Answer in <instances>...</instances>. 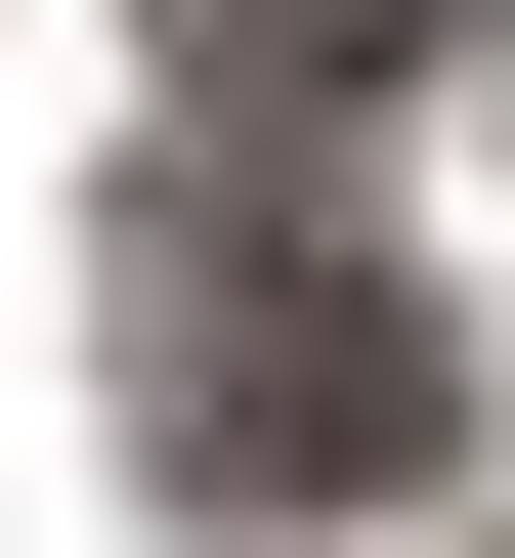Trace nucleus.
<instances>
[{"label": "nucleus", "instance_id": "obj_1", "mask_svg": "<svg viewBox=\"0 0 515 558\" xmlns=\"http://www.w3.org/2000/svg\"><path fill=\"white\" fill-rule=\"evenodd\" d=\"M130 429H172V473H216V515H387V473H430V301H387L344 258V215H258V172H172L130 215Z\"/></svg>", "mask_w": 515, "mask_h": 558}]
</instances>
